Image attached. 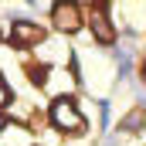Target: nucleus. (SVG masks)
<instances>
[{
	"instance_id": "4",
	"label": "nucleus",
	"mask_w": 146,
	"mask_h": 146,
	"mask_svg": "<svg viewBox=\"0 0 146 146\" xmlns=\"http://www.w3.org/2000/svg\"><path fill=\"white\" fill-rule=\"evenodd\" d=\"M44 37V31L37 27V24H27V21H17L14 27H10V41L17 44V48H27V44H37Z\"/></svg>"
},
{
	"instance_id": "2",
	"label": "nucleus",
	"mask_w": 146,
	"mask_h": 146,
	"mask_svg": "<svg viewBox=\"0 0 146 146\" xmlns=\"http://www.w3.org/2000/svg\"><path fill=\"white\" fill-rule=\"evenodd\" d=\"M88 21H92V31H95V37H99L102 44H112V41H115V31H112V24H109V7H106V3H95Z\"/></svg>"
},
{
	"instance_id": "5",
	"label": "nucleus",
	"mask_w": 146,
	"mask_h": 146,
	"mask_svg": "<svg viewBox=\"0 0 146 146\" xmlns=\"http://www.w3.org/2000/svg\"><path fill=\"white\" fill-rule=\"evenodd\" d=\"M7 102H10V88H7V82L0 78V109H3Z\"/></svg>"
},
{
	"instance_id": "1",
	"label": "nucleus",
	"mask_w": 146,
	"mask_h": 146,
	"mask_svg": "<svg viewBox=\"0 0 146 146\" xmlns=\"http://www.w3.org/2000/svg\"><path fill=\"white\" fill-rule=\"evenodd\" d=\"M48 115H51L54 129H61V133H82L85 129V119H82V112H78V106L72 99H54Z\"/></svg>"
},
{
	"instance_id": "3",
	"label": "nucleus",
	"mask_w": 146,
	"mask_h": 146,
	"mask_svg": "<svg viewBox=\"0 0 146 146\" xmlns=\"http://www.w3.org/2000/svg\"><path fill=\"white\" fill-rule=\"evenodd\" d=\"M54 27H58V31H68V34L82 27L78 3H58V7H54Z\"/></svg>"
}]
</instances>
